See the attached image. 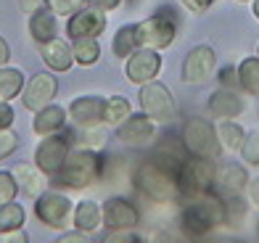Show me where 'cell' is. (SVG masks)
I'll use <instances>...</instances> for the list:
<instances>
[{
  "label": "cell",
  "mask_w": 259,
  "mask_h": 243,
  "mask_svg": "<svg viewBox=\"0 0 259 243\" xmlns=\"http://www.w3.org/2000/svg\"><path fill=\"white\" fill-rule=\"evenodd\" d=\"M138 103H140V111L154 122H169L175 119V111H178V103H175V95L169 92V87L156 82V79L140 85Z\"/></svg>",
  "instance_id": "cell-7"
},
{
  "label": "cell",
  "mask_w": 259,
  "mask_h": 243,
  "mask_svg": "<svg viewBox=\"0 0 259 243\" xmlns=\"http://www.w3.org/2000/svg\"><path fill=\"white\" fill-rule=\"evenodd\" d=\"M161 72V56L154 48H138L124 59V77L133 85H146Z\"/></svg>",
  "instance_id": "cell-11"
},
{
  "label": "cell",
  "mask_w": 259,
  "mask_h": 243,
  "mask_svg": "<svg viewBox=\"0 0 259 243\" xmlns=\"http://www.w3.org/2000/svg\"><path fill=\"white\" fill-rule=\"evenodd\" d=\"M256 56H259V45H256Z\"/></svg>",
  "instance_id": "cell-49"
},
{
  "label": "cell",
  "mask_w": 259,
  "mask_h": 243,
  "mask_svg": "<svg viewBox=\"0 0 259 243\" xmlns=\"http://www.w3.org/2000/svg\"><path fill=\"white\" fill-rule=\"evenodd\" d=\"M8 59H11V48H8V42L0 37V66H6Z\"/></svg>",
  "instance_id": "cell-45"
},
{
  "label": "cell",
  "mask_w": 259,
  "mask_h": 243,
  "mask_svg": "<svg viewBox=\"0 0 259 243\" xmlns=\"http://www.w3.org/2000/svg\"><path fill=\"white\" fill-rule=\"evenodd\" d=\"M72 222L77 230L82 233H96V230L103 225V214H101V206L96 201H79L72 212Z\"/></svg>",
  "instance_id": "cell-23"
},
{
  "label": "cell",
  "mask_w": 259,
  "mask_h": 243,
  "mask_svg": "<svg viewBox=\"0 0 259 243\" xmlns=\"http://www.w3.org/2000/svg\"><path fill=\"white\" fill-rule=\"evenodd\" d=\"M72 212H74V204L64 193H40L37 201H34V214H37V219L45 227H53V230L66 227Z\"/></svg>",
  "instance_id": "cell-10"
},
{
  "label": "cell",
  "mask_w": 259,
  "mask_h": 243,
  "mask_svg": "<svg viewBox=\"0 0 259 243\" xmlns=\"http://www.w3.org/2000/svg\"><path fill=\"white\" fill-rule=\"evenodd\" d=\"M246 193H249V204L259 209V177L249 180V185H246Z\"/></svg>",
  "instance_id": "cell-40"
},
{
  "label": "cell",
  "mask_w": 259,
  "mask_h": 243,
  "mask_svg": "<svg viewBox=\"0 0 259 243\" xmlns=\"http://www.w3.org/2000/svg\"><path fill=\"white\" fill-rule=\"evenodd\" d=\"M238 87L259 98V56H249L238 64Z\"/></svg>",
  "instance_id": "cell-24"
},
{
  "label": "cell",
  "mask_w": 259,
  "mask_h": 243,
  "mask_svg": "<svg viewBox=\"0 0 259 243\" xmlns=\"http://www.w3.org/2000/svg\"><path fill=\"white\" fill-rule=\"evenodd\" d=\"M206 109H209V114L214 119H235V117H241V114L246 111V101L238 95L235 90H230V87H220V90H214L209 95V103H206Z\"/></svg>",
  "instance_id": "cell-17"
},
{
  "label": "cell",
  "mask_w": 259,
  "mask_h": 243,
  "mask_svg": "<svg viewBox=\"0 0 259 243\" xmlns=\"http://www.w3.org/2000/svg\"><path fill=\"white\" fill-rule=\"evenodd\" d=\"M27 222V212L24 206H19L16 201L0 204V235L8 233V230H16Z\"/></svg>",
  "instance_id": "cell-29"
},
{
  "label": "cell",
  "mask_w": 259,
  "mask_h": 243,
  "mask_svg": "<svg viewBox=\"0 0 259 243\" xmlns=\"http://www.w3.org/2000/svg\"><path fill=\"white\" fill-rule=\"evenodd\" d=\"M222 222H225V201L214 190L196 196V199H188V204L180 212V227L191 238L206 235L214 227H220Z\"/></svg>",
  "instance_id": "cell-2"
},
{
  "label": "cell",
  "mask_w": 259,
  "mask_h": 243,
  "mask_svg": "<svg viewBox=\"0 0 259 243\" xmlns=\"http://www.w3.org/2000/svg\"><path fill=\"white\" fill-rule=\"evenodd\" d=\"M217 135H220V143L222 148H228V151H241V145H243V137H246V130L238 124V122H233V119H222L220 127H217Z\"/></svg>",
  "instance_id": "cell-28"
},
{
  "label": "cell",
  "mask_w": 259,
  "mask_h": 243,
  "mask_svg": "<svg viewBox=\"0 0 259 243\" xmlns=\"http://www.w3.org/2000/svg\"><path fill=\"white\" fill-rule=\"evenodd\" d=\"M56 32H58V21H56V14H53V8H37L34 14H29V34H32V40L34 42H48L56 37Z\"/></svg>",
  "instance_id": "cell-19"
},
{
  "label": "cell",
  "mask_w": 259,
  "mask_h": 243,
  "mask_svg": "<svg viewBox=\"0 0 259 243\" xmlns=\"http://www.w3.org/2000/svg\"><path fill=\"white\" fill-rule=\"evenodd\" d=\"M82 148H93V151H98V148L106 143V130L101 124L96 127H82V135L77 137Z\"/></svg>",
  "instance_id": "cell-32"
},
{
  "label": "cell",
  "mask_w": 259,
  "mask_h": 243,
  "mask_svg": "<svg viewBox=\"0 0 259 243\" xmlns=\"http://www.w3.org/2000/svg\"><path fill=\"white\" fill-rule=\"evenodd\" d=\"M101 214H103V225L109 230H135L140 222L138 206L130 199H122V196H114V199L106 201L101 206Z\"/></svg>",
  "instance_id": "cell-13"
},
{
  "label": "cell",
  "mask_w": 259,
  "mask_h": 243,
  "mask_svg": "<svg viewBox=\"0 0 259 243\" xmlns=\"http://www.w3.org/2000/svg\"><path fill=\"white\" fill-rule=\"evenodd\" d=\"M256 233H259V219H256Z\"/></svg>",
  "instance_id": "cell-47"
},
{
  "label": "cell",
  "mask_w": 259,
  "mask_h": 243,
  "mask_svg": "<svg viewBox=\"0 0 259 243\" xmlns=\"http://www.w3.org/2000/svg\"><path fill=\"white\" fill-rule=\"evenodd\" d=\"M135 34H138L140 48L164 51V48H169V45L175 42V37H178V21H175V16L169 14V11H159V14L138 21Z\"/></svg>",
  "instance_id": "cell-6"
},
{
  "label": "cell",
  "mask_w": 259,
  "mask_h": 243,
  "mask_svg": "<svg viewBox=\"0 0 259 243\" xmlns=\"http://www.w3.org/2000/svg\"><path fill=\"white\" fill-rule=\"evenodd\" d=\"M183 148L191 156H204V159H220L222 143L217 135V127L204 117H193L183 124Z\"/></svg>",
  "instance_id": "cell-5"
},
{
  "label": "cell",
  "mask_w": 259,
  "mask_h": 243,
  "mask_svg": "<svg viewBox=\"0 0 259 243\" xmlns=\"http://www.w3.org/2000/svg\"><path fill=\"white\" fill-rule=\"evenodd\" d=\"M178 185H180L183 199H196V196L214 190V185H217L214 159H204V156L183 159V164L178 169Z\"/></svg>",
  "instance_id": "cell-4"
},
{
  "label": "cell",
  "mask_w": 259,
  "mask_h": 243,
  "mask_svg": "<svg viewBox=\"0 0 259 243\" xmlns=\"http://www.w3.org/2000/svg\"><path fill=\"white\" fill-rule=\"evenodd\" d=\"M72 132H53V135H42V140L34 148V164H37L45 175L53 177L58 169L64 167V161L72 151Z\"/></svg>",
  "instance_id": "cell-8"
},
{
  "label": "cell",
  "mask_w": 259,
  "mask_h": 243,
  "mask_svg": "<svg viewBox=\"0 0 259 243\" xmlns=\"http://www.w3.org/2000/svg\"><path fill=\"white\" fill-rule=\"evenodd\" d=\"M178 161H167L164 156L156 159H146L140 161L135 175H133V185L140 196H146L148 201L156 204H169L180 196V185H178Z\"/></svg>",
  "instance_id": "cell-1"
},
{
  "label": "cell",
  "mask_w": 259,
  "mask_h": 243,
  "mask_svg": "<svg viewBox=\"0 0 259 243\" xmlns=\"http://www.w3.org/2000/svg\"><path fill=\"white\" fill-rule=\"evenodd\" d=\"M66 124V109L61 106H53L48 103L45 109L34 111V119H32V130L37 132L40 137L42 135H53V132H61V127Z\"/></svg>",
  "instance_id": "cell-22"
},
{
  "label": "cell",
  "mask_w": 259,
  "mask_h": 243,
  "mask_svg": "<svg viewBox=\"0 0 259 243\" xmlns=\"http://www.w3.org/2000/svg\"><path fill=\"white\" fill-rule=\"evenodd\" d=\"M16 148H19V135L11 127H3L0 130V159H8Z\"/></svg>",
  "instance_id": "cell-35"
},
{
  "label": "cell",
  "mask_w": 259,
  "mask_h": 243,
  "mask_svg": "<svg viewBox=\"0 0 259 243\" xmlns=\"http://www.w3.org/2000/svg\"><path fill=\"white\" fill-rule=\"evenodd\" d=\"M251 14L259 19V0H251Z\"/></svg>",
  "instance_id": "cell-46"
},
{
  "label": "cell",
  "mask_w": 259,
  "mask_h": 243,
  "mask_svg": "<svg viewBox=\"0 0 259 243\" xmlns=\"http://www.w3.org/2000/svg\"><path fill=\"white\" fill-rule=\"evenodd\" d=\"M82 240H88V233L77 230V233H66V235H61V240H58V243H82Z\"/></svg>",
  "instance_id": "cell-44"
},
{
  "label": "cell",
  "mask_w": 259,
  "mask_h": 243,
  "mask_svg": "<svg viewBox=\"0 0 259 243\" xmlns=\"http://www.w3.org/2000/svg\"><path fill=\"white\" fill-rule=\"evenodd\" d=\"M0 238L8 240V243H27V233H24L21 227H16V230H8V233H3Z\"/></svg>",
  "instance_id": "cell-41"
},
{
  "label": "cell",
  "mask_w": 259,
  "mask_h": 243,
  "mask_svg": "<svg viewBox=\"0 0 259 243\" xmlns=\"http://www.w3.org/2000/svg\"><path fill=\"white\" fill-rule=\"evenodd\" d=\"M238 3H249V0H238Z\"/></svg>",
  "instance_id": "cell-48"
},
{
  "label": "cell",
  "mask_w": 259,
  "mask_h": 243,
  "mask_svg": "<svg viewBox=\"0 0 259 243\" xmlns=\"http://www.w3.org/2000/svg\"><path fill=\"white\" fill-rule=\"evenodd\" d=\"M103 32H106V11L93 8V6H82L66 21V34L72 40H77V37H101Z\"/></svg>",
  "instance_id": "cell-12"
},
{
  "label": "cell",
  "mask_w": 259,
  "mask_h": 243,
  "mask_svg": "<svg viewBox=\"0 0 259 243\" xmlns=\"http://www.w3.org/2000/svg\"><path fill=\"white\" fill-rule=\"evenodd\" d=\"M14 124V109H11V101H0V130L3 127Z\"/></svg>",
  "instance_id": "cell-39"
},
{
  "label": "cell",
  "mask_w": 259,
  "mask_h": 243,
  "mask_svg": "<svg viewBox=\"0 0 259 243\" xmlns=\"http://www.w3.org/2000/svg\"><path fill=\"white\" fill-rule=\"evenodd\" d=\"M103 114H106V98L101 95H79L69 103V117L77 127L103 124Z\"/></svg>",
  "instance_id": "cell-16"
},
{
  "label": "cell",
  "mask_w": 259,
  "mask_h": 243,
  "mask_svg": "<svg viewBox=\"0 0 259 243\" xmlns=\"http://www.w3.org/2000/svg\"><path fill=\"white\" fill-rule=\"evenodd\" d=\"M214 66H217V53L209 45H196L185 53L183 59V82L185 85H204L214 77Z\"/></svg>",
  "instance_id": "cell-9"
},
{
  "label": "cell",
  "mask_w": 259,
  "mask_h": 243,
  "mask_svg": "<svg viewBox=\"0 0 259 243\" xmlns=\"http://www.w3.org/2000/svg\"><path fill=\"white\" fill-rule=\"evenodd\" d=\"M154 119L146 114H130L122 124H116V137L127 145H148L154 140Z\"/></svg>",
  "instance_id": "cell-15"
},
{
  "label": "cell",
  "mask_w": 259,
  "mask_h": 243,
  "mask_svg": "<svg viewBox=\"0 0 259 243\" xmlns=\"http://www.w3.org/2000/svg\"><path fill=\"white\" fill-rule=\"evenodd\" d=\"M138 34H135V24H122L114 34V42H111V51L116 59H127L133 51H138Z\"/></svg>",
  "instance_id": "cell-27"
},
{
  "label": "cell",
  "mask_w": 259,
  "mask_h": 243,
  "mask_svg": "<svg viewBox=\"0 0 259 243\" xmlns=\"http://www.w3.org/2000/svg\"><path fill=\"white\" fill-rule=\"evenodd\" d=\"M243 219H246V204L238 196H230L225 201V225L228 227H241Z\"/></svg>",
  "instance_id": "cell-31"
},
{
  "label": "cell",
  "mask_w": 259,
  "mask_h": 243,
  "mask_svg": "<svg viewBox=\"0 0 259 243\" xmlns=\"http://www.w3.org/2000/svg\"><path fill=\"white\" fill-rule=\"evenodd\" d=\"M14 177L19 182V188L27 196H32V199H37L40 193H45V185H48V180H45L48 175H45L37 164H16Z\"/></svg>",
  "instance_id": "cell-20"
},
{
  "label": "cell",
  "mask_w": 259,
  "mask_h": 243,
  "mask_svg": "<svg viewBox=\"0 0 259 243\" xmlns=\"http://www.w3.org/2000/svg\"><path fill=\"white\" fill-rule=\"evenodd\" d=\"M241 156H243L246 164L259 167V130H254V132H246V137H243V145H241Z\"/></svg>",
  "instance_id": "cell-33"
},
{
  "label": "cell",
  "mask_w": 259,
  "mask_h": 243,
  "mask_svg": "<svg viewBox=\"0 0 259 243\" xmlns=\"http://www.w3.org/2000/svg\"><path fill=\"white\" fill-rule=\"evenodd\" d=\"M24 90V74L14 66H0V101H14Z\"/></svg>",
  "instance_id": "cell-25"
},
{
  "label": "cell",
  "mask_w": 259,
  "mask_h": 243,
  "mask_svg": "<svg viewBox=\"0 0 259 243\" xmlns=\"http://www.w3.org/2000/svg\"><path fill=\"white\" fill-rule=\"evenodd\" d=\"M24 106L29 109V111H40V109H45L48 103L56 98V92H58V79L53 77V74H34L29 82L24 85Z\"/></svg>",
  "instance_id": "cell-14"
},
{
  "label": "cell",
  "mask_w": 259,
  "mask_h": 243,
  "mask_svg": "<svg viewBox=\"0 0 259 243\" xmlns=\"http://www.w3.org/2000/svg\"><path fill=\"white\" fill-rule=\"evenodd\" d=\"M249 172L241 164H225L222 169H217V188L228 196H241L249 185Z\"/></svg>",
  "instance_id": "cell-21"
},
{
  "label": "cell",
  "mask_w": 259,
  "mask_h": 243,
  "mask_svg": "<svg viewBox=\"0 0 259 243\" xmlns=\"http://www.w3.org/2000/svg\"><path fill=\"white\" fill-rule=\"evenodd\" d=\"M130 114H133V106H130V101L127 98H122V95H114V98H109L106 101V114H103V124H111V127H116V124H122Z\"/></svg>",
  "instance_id": "cell-30"
},
{
  "label": "cell",
  "mask_w": 259,
  "mask_h": 243,
  "mask_svg": "<svg viewBox=\"0 0 259 243\" xmlns=\"http://www.w3.org/2000/svg\"><path fill=\"white\" fill-rule=\"evenodd\" d=\"M217 77H220V85L222 87H230V90L238 87V69H235V66H225Z\"/></svg>",
  "instance_id": "cell-37"
},
{
  "label": "cell",
  "mask_w": 259,
  "mask_h": 243,
  "mask_svg": "<svg viewBox=\"0 0 259 243\" xmlns=\"http://www.w3.org/2000/svg\"><path fill=\"white\" fill-rule=\"evenodd\" d=\"M72 51H74V64H79V66H93L101 59L98 37H77L72 42Z\"/></svg>",
  "instance_id": "cell-26"
},
{
  "label": "cell",
  "mask_w": 259,
  "mask_h": 243,
  "mask_svg": "<svg viewBox=\"0 0 259 243\" xmlns=\"http://www.w3.org/2000/svg\"><path fill=\"white\" fill-rule=\"evenodd\" d=\"M48 0H19V8L24 11V14H34L37 8H42Z\"/></svg>",
  "instance_id": "cell-43"
},
{
  "label": "cell",
  "mask_w": 259,
  "mask_h": 243,
  "mask_svg": "<svg viewBox=\"0 0 259 243\" xmlns=\"http://www.w3.org/2000/svg\"><path fill=\"white\" fill-rule=\"evenodd\" d=\"M85 3L93 8H101V11H114V8H119L122 0H85Z\"/></svg>",
  "instance_id": "cell-42"
},
{
  "label": "cell",
  "mask_w": 259,
  "mask_h": 243,
  "mask_svg": "<svg viewBox=\"0 0 259 243\" xmlns=\"http://www.w3.org/2000/svg\"><path fill=\"white\" fill-rule=\"evenodd\" d=\"M101 172H103V159L93 148H77V151H69L64 167L53 175V182H58L61 188L82 190L88 185L98 182Z\"/></svg>",
  "instance_id": "cell-3"
},
{
  "label": "cell",
  "mask_w": 259,
  "mask_h": 243,
  "mask_svg": "<svg viewBox=\"0 0 259 243\" xmlns=\"http://www.w3.org/2000/svg\"><path fill=\"white\" fill-rule=\"evenodd\" d=\"M40 56H42L45 66L53 69V72H69L72 64H74L72 45H69L66 40H61V37H53L48 42H42L40 45Z\"/></svg>",
  "instance_id": "cell-18"
},
{
  "label": "cell",
  "mask_w": 259,
  "mask_h": 243,
  "mask_svg": "<svg viewBox=\"0 0 259 243\" xmlns=\"http://www.w3.org/2000/svg\"><path fill=\"white\" fill-rule=\"evenodd\" d=\"M48 6L53 8L56 16H72L74 11L85 6V0H48Z\"/></svg>",
  "instance_id": "cell-36"
},
{
  "label": "cell",
  "mask_w": 259,
  "mask_h": 243,
  "mask_svg": "<svg viewBox=\"0 0 259 243\" xmlns=\"http://www.w3.org/2000/svg\"><path fill=\"white\" fill-rule=\"evenodd\" d=\"M19 193V182L14 177V172H0V204L14 201Z\"/></svg>",
  "instance_id": "cell-34"
},
{
  "label": "cell",
  "mask_w": 259,
  "mask_h": 243,
  "mask_svg": "<svg viewBox=\"0 0 259 243\" xmlns=\"http://www.w3.org/2000/svg\"><path fill=\"white\" fill-rule=\"evenodd\" d=\"M180 3L188 11H193V14H204V11H209L211 6H214V0H180Z\"/></svg>",
  "instance_id": "cell-38"
}]
</instances>
